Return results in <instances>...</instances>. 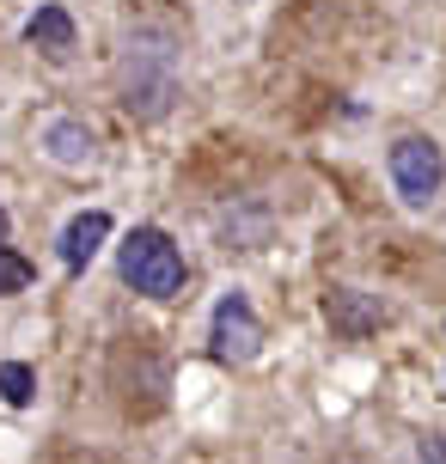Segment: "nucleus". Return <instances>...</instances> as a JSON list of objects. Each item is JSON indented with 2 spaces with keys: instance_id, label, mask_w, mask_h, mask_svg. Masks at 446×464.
Returning a JSON list of instances; mask_svg holds the SVG:
<instances>
[{
  "instance_id": "nucleus-1",
  "label": "nucleus",
  "mask_w": 446,
  "mask_h": 464,
  "mask_svg": "<svg viewBox=\"0 0 446 464\" xmlns=\"http://www.w3.org/2000/svg\"><path fill=\"white\" fill-rule=\"evenodd\" d=\"M117 269H122V281H129L135 294H147V300H171V294L184 287V256H178V245H171L160 227L129 232Z\"/></svg>"
},
{
  "instance_id": "nucleus-2",
  "label": "nucleus",
  "mask_w": 446,
  "mask_h": 464,
  "mask_svg": "<svg viewBox=\"0 0 446 464\" xmlns=\"http://www.w3.org/2000/svg\"><path fill=\"white\" fill-rule=\"evenodd\" d=\"M392 184H398L403 202H434V189L446 184V160H441V147L428 135H403L398 147H392Z\"/></svg>"
},
{
  "instance_id": "nucleus-3",
  "label": "nucleus",
  "mask_w": 446,
  "mask_h": 464,
  "mask_svg": "<svg viewBox=\"0 0 446 464\" xmlns=\"http://www.w3.org/2000/svg\"><path fill=\"white\" fill-rule=\"evenodd\" d=\"M257 343H263V324H257V312H251V300L245 294H227V300L214 305V361L245 367L257 354Z\"/></svg>"
},
{
  "instance_id": "nucleus-4",
  "label": "nucleus",
  "mask_w": 446,
  "mask_h": 464,
  "mask_svg": "<svg viewBox=\"0 0 446 464\" xmlns=\"http://www.w3.org/2000/svg\"><path fill=\"white\" fill-rule=\"evenodd\" d=\"M325 318L343 330V336H367V330L379 324V305L367 300V294H354V287H330L325 294Z\"/></svg>"
},
{
  "instance_id": "nucleus-5",
  "label": "nucleus",
  "mask_w": 446,
  "mask_h": 464,
  "mask_svg": "<svg viewBox=\"0 0 446 464\" xmlns=\"http://www.w3.org/2000/svg\"><path fill=\"white\" fill-rule=\"evenodd\" d=\"M104 238H111V214H80V220H73L68 232H62V263H68V269H86V263H92L98 256V245H104Z\"/></svg>"
},
{
  "instance_id": "nucleus-6",
  "label": "nucleus",
  "mask_w": 446,
  "mask_h": 464,
  "mask_svg": "<svg viewBox=\"0 0 446 464\" xmlns=\"http://www.w3.org/2000/svg\"><path fill=\"white\" fill-rule=\"evenodd\" d=\"M44 147H49L55 165H92V135H86V122H73V116L44 122Z\"/></svg>"
},
{
  "instance_id": "nucleus-7",
  "label": "nucleus",
  "mask_w": 446,
  "mask_h": 464,
  "mask_svg": "<svg viewBox=\"0 0 446 464\" xmlns=\"http://www.w3.org/2000/svg\"><path fill=\"white\" fill-rule=\"evenodd\" d=\"M24 37H31L37 49H49V55H68V49H73L68 6H37V13H31V24H24Z\"/></svg>"
},
{
  "instance_id": "nucleus-8",
  "label": "nucleus",
  "mask_w": 446,
  "mask_h": 464,
  "mask_svg": "<svg viewBox=\"0 0 446 464\" xmlns=\"http://www.w3.org/2000/svg\"><path fill=\"white\" fill-rule=\"evenodd\" d=\"M0 397H6L13 410H24V403L37 397V372L24 367V361H0Z\"/></svg>"
},
{
  "instance_id": "nucleus-9",
  "label": "nucleus",
  "mask_w": 446,
  "mask_h": 464,
  "mask_svg": "<svg viewBox=\"0 0 446 464\" xmlns=\"http://www.w3.org/2000/svg\"><path fill=\"white\" fill-rule=\"evenodd\" d=\"M24 287H31V263L0 245V294H24Z\"/></svg>"
},
{
  "instance_id": "nucleus-10",
  "label": "nucleus",
  "mask_w": 446,
  "mask_h": 464,
  "mask_svg": "<svg viewBox=\"0 0 446 464\" xmlns=\"http://www.w3.org/2000/svg\"><path fill=\"white\" fill-rule=\"evenodd\" d=\"M422 464H446V446L441 440H422Z\"/></svg>"
},
{
  "instance_id": "nucleus-11",
  "label": "nucleus",
  "mask_w": 446,
  "mask_h": 464,
  "mask_svg": "<svg viewBox=\"0 0 446 464\" xmlns=\"http://www.w3.org/2000/svg\"><path fill=\"white\" fill-rule=\"evenodd\" d=\"M0 238H6V208H0Z\"/></svg>"
}]
</instances>
